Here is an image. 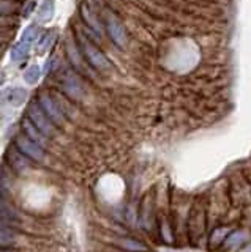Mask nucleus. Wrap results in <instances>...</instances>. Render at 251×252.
I'll return each mask as SVG.
<instances>
[{"label": "nucleus", "instance_id": "nucleus-5", "mask_svg": "<svg viewBox=\"0 0 251 252\" xmlns=\"http://www.w3.org/2000/svg\"><path fill=\"white\" fill-rule=\"evenodd\" d=\"M60 85L64 92L68 94L70 98H74V99H79L84 96V90H82V85L79 77L74 76L73 73H65L60 79Z\"/></svg>", "mask_w": 251, "mask_h": 252}, {"label": "nucleus", "instance_id": "nucleus-18", "mask_svg": "<svg viewBox=\"0 0 251 252\" xmlns=\"http://www.w3.org/2000/svg\"><path fill=\"white\" fill-rule=\"evenodd\" d=\"M16 5L11 2H0V14H10L14 11Z\"/></svg>", "mask_w": 251, "mask_h": 252}, {"label": "nucleus", "instance_id": "nucleus-14", "mask_svg": "<svg viewBox=\"0 0 251 252\" xmlns=\"http://www.w3.org/2000/svg\"><path fill=\"white\" fill-rule=\"evenodd\" d=\"M52 16H54V2H51V0H46V2L40 8V13H38V21L48 22Z\"/></svg>", "mask_w": 251, "mask_h": 252}, {"label": "nucleus", "instance_id": "nucleus-7", "mask_svg": "<svg viewBox=\"0 0 251 252\" xmlns=\"http://www.w3.org/2000/svg\"><path fill=\"white\" fill-rule=\"evenodd\" d=\"M27 99V90L21 89V87H13V89H6L2 93V101L11 106H21L22 102Z\"/></svg>", "mask_w": 251, "mask_h": 252}, {"label": "nucleus", "instance_id": "nucleus-13", "mask_svg": "<svg viewBox=\"0 0 251 252\" xmlns=\"http://www.w3.org/2000/svg\"><path fill=\"white\" fill-rule=\"evenodd\" d=\"M41 76V69L38 65H32L29 66L26 71H24V82L29 84V85H34L38 82V79Z\"/></svg>", "mask_w": 251, "mask_h": 252}, {"label": "nucleus", "instance_id": "nucleus-9", "mask_svg": "<svg viewBox=\"0 0 251 252\" xmlns=\"http://www.w3.org/2000/svg\"><path fill=\"white\" fill-rule=\"evenodd\" d=\"M16 241V236H14L13 230L6 225V222L0 220V248H6L11 246Z\"/></svg>", "mask_w": 251, "mask_h": 252}, {"label": "nucleus", "instance_id": "nucleus-4", "mask_svg": "<svg viewBox=\"0 0 251 252\" xmlns=\"http://www.w3.org/2000/svg\"><path fill=\"white\" fill-rule=\"evenodd\" d=\"M16 147L18 150L26 155L27 158H30V159L34 161H44V150L41 145H38L36 142H34L32 139H29L27 136H19L16 139Z\"/></svg>", "mask_w": 251, "mask_h": 252}, {"label": "nucleus", "instance_id": "nucleus-3", "mask_svg": "<svg viewBox=\"0 0 251 252\" xmlns=\"http://www.w3.org/2000/svg\"><path fill=\"white\" fill-rule=\"evenodd\" d=\"M38 104L43 109V112L46 114V117L56 125V126H62L65 123V117H64V110L60 109V106L57 104L54 98H51L48 93H40L38 96Z\"/></svg>", "mask_w": 251, "mask_h": 252}, {"label": "nucleus", "instance_id": "nucleus-6", "mask_svg": "<svg viewBox=\"0 0 251 252\" xmlns=\"http://www.w3.org/2000/svg\"><path fill=\"white\" fill-rule=\"evenodd\" d=\"M106 27H108V33L111 36L112 41L119 47H125V44H127V32H125L122 22L117 19L115 16L109 14Z\"/></svg>", "mask_w": 251, "mask_h": 252}, {"label": "nucleus", "instance_id": "nucleus-8", "mask_svg": "<svg viewBox=\"0 0 251 252\" xmlns=\"http://www.w3.org/2000/svg\"><path fill=\"white\" fill-rule=\"evenodd\" d=\"M22 129H24L26 136L29 139H32L34 142H36L38 145H41L43 148L48 145V136H44V134L40 129L35 128L34 123L30 122V120H24V122H22Z\"/></svg>", "mask_w": 251, "mask_h": 252}, {"label": "nucleus", "instance_id": "nucleus-11", "mask_svg": "<svg viewBox=\"0 0 251 252\" xmlns=\"http://www.w3.org/2000/svg\"><path fill=\"white\" fill-rule=\"evenodd\" d=\"M29 51H30V43H27V41H21L18 44H14L13 49H11V60L13 62H22L27 57Z\"/></svg>", "mask_w": 251, "mask_h": 252}, {"label": "nucleus", "instance_id": "nucleus-12", "mask_svg": "<svg viewBox=\"0 0 251 252\" xmlns=\"http://www.w3.org/2000/svg\"><path fill=\"white\" fill-rule=\"evenodd\" d=\"M0 220H3V222H18L16 213L2 200H0Z\"/></svg>", "mask_w": 251, "mask_h": 252}, {"label": "nucleus", "instance_id": "nucleus-10", "mask_svg": "<svg viewBox=\"0 0 251 252\" xmlns=\"http://www.w3.org/2000/svg\"><path fill=\"white\" fill-rule=\"evenodd\" d=\"M117 244L122 246L123 249L133 251V252H145L147 251L145 244H143V243L135 240V238H120V240H117Z\"/></svg>", "mask_w": 251, "mask_h": 252}, {"label": "nucleus", "instance_id": "nucleus-2", "mask_svg": "<svg viewBox=\"0 0 251 252\" xmlns=\"http://www.w3.org/2000/svg\"><path fill=\"white\" fill-rule=\"evenodd\" d=\"M29 120L34 123L35 128L40 129L44 136H54L56 134V125H54L48 117H46V114L43 112V109L40 107V104H30L29 106Z\"/></svg>", "mask_w": 251, "mask_h": 252}, {"label": "nucleus", "instance_id": "nucleus-15", "mask_svg": "<svg viewBox=\"0 0 251 252\" xmlns=\"http://www.w3.org/2000/svg\"><path fill=\"white\" fill-rule=\"evenodd\" d=\"M54 39H56V33L54 32H48L40 41V46H38V52L40 54H44L51 49V46L54 44Z\"/></svg>", "mask_w": 251, "mask_h": 252}, {"label": "nucleus", "instance_id": "nucleus-16", "mask_svg": "<svg viewBox=\"0 0 251 252\" xmlns=\"http://www.w3.org/2000/svg\"><path fill=\"white\" fill-rule=\"evenodd\" d=\"M243 240H245V233H243V232H235L231 236H227L224 246L226 248H234V246H237V244H240Z\"/></svg>", "mask_w": 251, "mask_h": 252}, {"label": "nucleus", "instance_id": "nucleus-1", "mask_svg": "<svg viewBox=\"0 0 251 252\" xmlns=\"http://www.w3.org/2000/svg\"><path fill=\"white\" fill-rule=\"evenodd\" d=\"M79 44H81V49L85 55V59L89 60V63L93 68H97L98 71H109L111 69V63H109V60L106 59V55L101 52L92 41H89L87 38L81 36Z\"/></svg>", "mask_w": 251, "mask_h": 252}, {"label": "nucleus", "instance_id": "nucleus-17", "mask_svg": "<svg viewBox=\"0 0 251 252\" xmlns=\"http://www.w3.org/2000/svg\"><path fill=\"white\" fill-rule=\"evenodd\" d=\"M36 38V27L35 26H30L29 29H26L24 32V36H22V41H27L32 44V41Z\"/></svg>", "mask_w": 251, "mask_h": 252}, {"label": "nucleus", "instance_id": "nucleus-19", "mask_svg": "<svg viewBox=\"0 0 251 252\" xmlns=\"http://www.w3.org/2000/svg\"><path fill=\"white\" fill-rule=\"evenodd\" d=\"M243 252H251V244H248V248H247L245 251H243Z\"/></svg>", "mask_w": 251, "mask_h": 252}]
</instances>
